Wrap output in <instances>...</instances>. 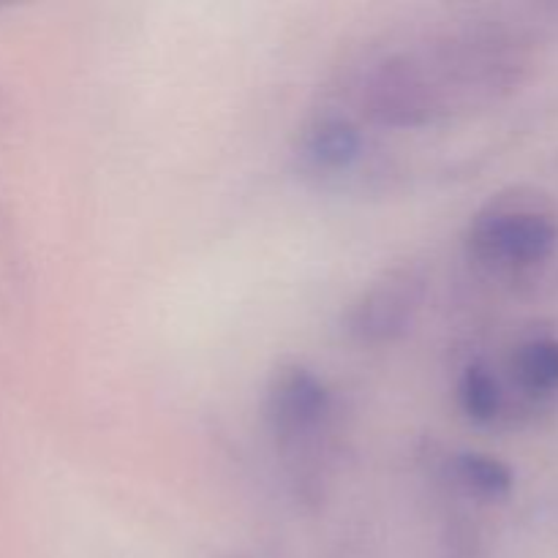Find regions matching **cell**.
Returning a JSON list of instances; mask_svg holds the SVG:
<instances>
[{
	"label": "cell",
	"instance_id": "obj_1",
	"mask_svg": "<svg viewBox=\"0 0 558 558\" xmlns=\"http://www.w3.org/2000/svg\"><path fill=\"white\" fill-rule=\"evenodd\" d=\"M469 251L494 267H529L550 256L558 243V223L534 196L499 194L472 218Z\"/></svg>",
	"mask_w": 558,
	"mask_h": 558
},
{
	"label": "cell",
	"instance_id": "obj_2",
	"mask_svg": "<svg viewBox=\"0 0 558 558\" xmlns=\"http://www.w3.org/2000/svg\"><path fill=\"white\" fill-rule=\"evenodd\" d=\"M332 396L325 381L303 365H281L265 398V417L283 452L308 456L325 436Z\"/></svg>",
	"mask_w": 558,
	"mask_h": 558
},
{
	"label": "cell",
	"instance_id": "obj_3",
	"mask_svg": "<svg viewBox=\"0 0 558 558\" xmlns=\"http://www.w3.org/2000/svg\"><path fill=\"white\" fill-rule=\"evenodd\" d=\"M425 300V278L417 267L381 272L349 308L347 327L363 343H390L412 327Z\"/></svg>",
	"mask_w": 558,
	"mask_h": 558
},
{
	"label": "cell",
	"instance_id": "obj_4",
	"mask_svg": "<svg viewBox=\"0 0 558 558\" xmlns=\"http://www.w3.org/2000/svg\"><path fill=\"white\" fill-rule=\"evenodd\" d=\"M363 153V136L357 125L338 114H325L303 131L300 156L316 172H343Z\"/></svg>",
	"mask_w": 558,
	"mask_h": 558
},
{
	"label": "cell",
	"instance_id": "obj_5",
	"mask_svg": "<svg viewBox=\"0 0 558 558\" xmlns=\"http://www.w3.org/2000/svg\"><path fill=\"white\" fill-rule=\"evenodd\" d=\"M450 480L474 499L496 501L512 490V472L499 458L485 452H458L447 466Z\"/></svg>",
	"mask_w": 558,
	"mask_h": 558
},
{
	"label": "cell",
	"instance_id": "obj_6",
	"mask_svg": "<svg viewBox=\"0 0 558 558\" xmlns=\"http://www.w3.org/2000/svg\"><path fill=\"white\" fill-rule=\"evenodd\" d=\"M515 376L532 392L558 390V341L534 338L523 343L515 354Z\"/></svg>",
	"mask_w": 558,
	"mask_h": 558
},
{
	"label": "cell",
	"instance_id": "obj_7",
	"mask_svg": "<svg viewBox=\"0 0 558 558\" xmlns=\"http://www.w3.org/2000/svg\"><path fill=\"white\" fill-rule=\"evenodd\" d=\"M458 403L472 423H490L501 409V387L483 365H469L458 381Z\"/></svg>",
	"mask_w": 558,
	"mask_h": 558
}]
</instances>
